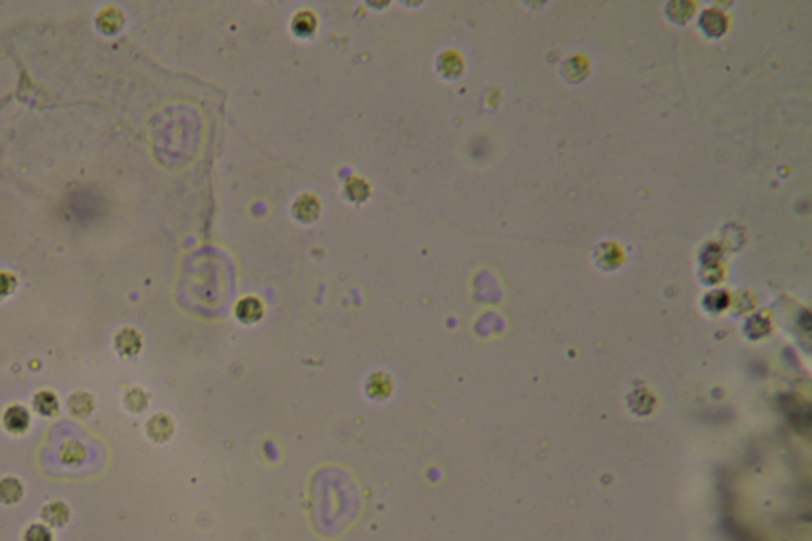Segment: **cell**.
Here are the masks:
<instances>
[{
	"instance_id": "6da1fadb",
	"label": "cell",
	"mask_w": 812,
	"mask_h": 541,
	"mask_svg": "<svg viewBox=\"0 0 812 541\" xmlns=\"http://www.w3.org/2000/svg\"><path fill=\"white\" fill-rule=\"evenodd\" d=\"M2 422L7 432L13 433V435H22L31 427V414L22 405L13 403V405L5 408Z\"/></svg>"
},
{
	"instance_id": "7a4b0ae2",
	"label": "cell",
	"mask_w": 812,
	"mask_h": 541,
	"mask_svg": "<svg viewBox=\"0 0 812 541\" xmlns=\"http://www.w3.org/2000/svg\"><path fill=\"white\" fill-rule=\"evenodd\" d=\"M41 519L48 527H64L70 519V510L67 503L52 500L41 508Z\"/></svg>"
},
{
	"instance_id": "3957f363",
	"label": "cell",
	"mask_w": 812,
	"mask_h": 541,
	"mask_svg": "<svg viewBox=\"0 0 812 541\" xmlns=\"http://www.w3.org/2000/svg\"><path fill=\"white\" fill-rule=\"evenodd\" d=\"M34 408L45 418H55L59 413V398L52 391L43 389L34 395Z\"/></svg>"
},
{
	"instance_id": "277c9868",
	"label": "cell",
	"mask_w": 812,
	"mask_h": 541,
	"mask_svg": "<svg viewBox=\"0 0 812 541\" xmlns=\"http://www.w3.org/2000/svg\"><path fill=\"white\" fill-rule=\"evenodd\" d=\"M24 496V486L15 477H5L0 479V502L3 505H15Z\"/></svg>"
},
{
	"instance_id": "5b68a950",
	"label": "cell",
	"mask_w": 812,
	"mask_h": 541,
	"mask_svg": "<svg viewBox=\"0 0 812 541\" xmlns=\"http://www.w3.org/2000/svg\"><path fill=\"white\" fill-rule=\"evenodd\" d=\"M67 407L75 418H86V416L91 414L94 408L92 395L86 394V392H75V394L70 395Z\"/></svg>"
},
{
	"instance_id": "8992f818",
	"label": "cell",
	"mask_w": 812,
	"mask_h": 541,
	"mask_svg": "<svg viewBox=\"0 0 812 541\" xmlns=\"http://www.w3.org/2000/svg\"><path fill=\"white\" fill-rule=\"evenodd\" d=\"M140 344L141 343H140L137 332H134V330L126 329V330L120 332V335L116 337V348L124 356V358H129V356L138 353Z\"/></svg>"
},
{
	"instance_id": "52a82bcc",
	"label": "cell",
	"mask_w": 812,
	"mask_h": 541,
	"mask_svg": "<svg viewBox=\"0 0 812 541\" xmlns=\"http://www.w3.org/2000/svg\"><path fill=\"white\" fill-rule=\"evenodd\" d=\"M148 433H150V437L152 440H156V442H164V440H167L171 433L170 419L165 418L162 414L154 416V418H151L150 422H148Z\"/></svg>"
},
{
	"instance_id": "ba28073f",
	"label": "cell",
	"mask_w": 812,
	"mask_h": 541,
	"mask_svg": "<svg viewBox=\"0 0 812 541\" xmlns=\"http://www.w3.org/2000/svg\"><path fill=\"white\" fill-rule=\"evenodd\" d=\"M85 457H86L85 446L80 444L78 442H69L62 446L61 459L64 463H69V465H76V463H81Z\"/></svg>"
},
{
	"instance_id": "9c48e42d",
	"label": "cell",
	"mask_w": 812,
	"mask_h": 541,
	"mask_svg": "<svg viewBox=\"0 0 812 541\" xmlns=\"http://www.w3.org/2000/svg\"><path fill=\"white\" fill-rule=\"evenodd\" d=\"M22 541H55V535H52L51 528L46 524H31L24 531V537Z\"/></svg>"
},
{
	"instance_id": "30bf717a",
	"label": "cell",
	"mask_w": 812,
	"mask_h": 541,
	"mask_svg": "<svg viewBox=\"0 0 812 541\" xmlns=\"http://www.w3.org/2000/svg\"><path fill=\"white\" fill-rule=\"evenodd\" d=\"M245 311H246V314H243L240 319L245 321V323H252V321L259 319L260 314H262V305H260L256 299H245L238 305V310H236V313L241 314Z\"/></svg>"
},
{
	"instance_id": "8fae6325",
	"label": "cell",
	"mask_w": 812,
	"mask_h": 541,
	"mask_svg": "<svg viewBox=\"0 0 812 541\" xmlns=\"http://www.w3.org/2000/svg\"><path fill=\"white\" fill-rule=\"evenodd\" d=\"M124 403H126V407L130 409V412L138 413V412H143V408L146 407L148 400H146V397L143 395V392L138 391V389H134L126 395V400H124Z\"/></svg>"
},
{
	"instance_id": "7c38bea8",
	"label": "cell",
	"mask_w": 812,
	"mask_h": 541,
	"mask_svg": "<svg viewBox=\"0 0 812 541\" xmlns=\"http://www.w3.org/2000/svg\"><path fill=\"white\" fill-rule=\"evenodd\" d=\"M16 281L10 273H0V297H5L15 290Z\"/></svg>"
}]
</instances>
